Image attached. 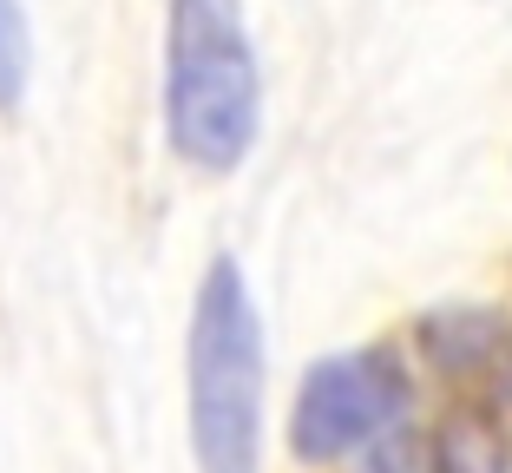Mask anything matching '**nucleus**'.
<instances>
[{"label": "nucleus", "instance_id": "nucleus-1", "mask_svg": "<svg viewBox=\"0 0 512 473\" xmlns=\"http://www.w3.org/2000/svg\"><path fill=\"white\" fill-rule=\"evenodd\" d=\"M263 125V73L237 0L165 7V138L197 171H237Z\"/></svg>", "mask_w": 512, "mask_h": 473}, {"label": "nucleus", "instance_id": "nucleus-2", "mask_svg": "<svg viewBox=\"0 0 512 473\" xmlns=\"http://www.w3.org/2000/svg\"><path fill=\"white\" fill-rule=\"evenodd\" d=\"M263 316L237 257H217L191 303V454L197 473H263Z\"/></svg>", "mask_w": 512, "mask_h": 473}, {"label": "nucleus", "instance_id": "nucleus-3", "mask_svg": "<svg viewBox=\"0 0 512 473\" xmlns=\"http://www.w3.org/2000/svg\"><path fill=\"white\" fill-rule=\"evenodd\" d=\"M414 408V375L394 349H342L309 362L289 408V454L302 467H329L348 454H375L388 434H401Z\"/></svg>", "mask_w": 512, "mask_h": 473}, {"label": "nucleus", "instance_id": "nucleus-4", "mask_svg": "<svg viewBox=\"0 0 512 473\" xmlns=\"http://www.w3.org/2000/svg\"><path fill=\"white\" fill-rule=\"evenodd\" d=\"M414 336L453 388L512 401V322L499 309H427Z\"/></svg>", "mask_w": 512, "mask_h": 473}, {"label": "nucleus", "instance_id": "nucleus-5", "mask_svg": "<svg viewBox=\"0 0 512 473\" xmlns=\"http://www.w3.org/2000/svg\"><path fill=\"white\" fill-rule=\"evenodd\" d=\"M27 66H33L27 14H20V0H0V119H14L27 99Z\"/></svg>", "mask_w": 512, "mask_h": 473}]
</instances>
